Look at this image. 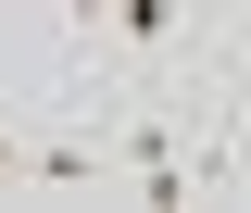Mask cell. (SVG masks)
Returning a JSON list of instances; mask_svg holds the SVG:
<instances>
[{
	"label": "cell",
	"instance_id": "6da1fadb",
	"mask_svg": "<svg viewBox=\"0 0 251 213\" xmlns=\"http://www.w3.org/2000/svg\"><path fill=\"white\" fill-rule=\"evenodd\" d=\"M75 88H176L214 75V13L201 0H63Z\"/></svg>",
	"mask_w": 251,
	"mask_h": 213
},
{
	"label": "cell",
	"instance_id": "7a4b0ae2",
	"mask_svg": "<svg viewBox=\"0 0 251 213\" xmlns=\"http://www.w3.org/2000/svg\"><path fill=\"white\" fill-rule=\"evenodd\" d=\"M13 188H38V201H88V188H113V151H100V125L63 100V125L50 138H25V176Z\"/></svg>",
	"mask_w": 251,
	"mask_h": 213
},
{
	"label": "cell",
	"instance_id": "3957f363",
	"mask_svg": "<svg viewBox=\"0 0 251 213\" xmlns=\"http://www.w3.org/2000/svg\"><path fill=\"white\" fill-rule=\"evenodd\" d=\"M13 176H25V138H13V125H0V188H13Z\"/></svg>",
	"mask_w": 251,
	"mask_h": 213
}]
</instances>
